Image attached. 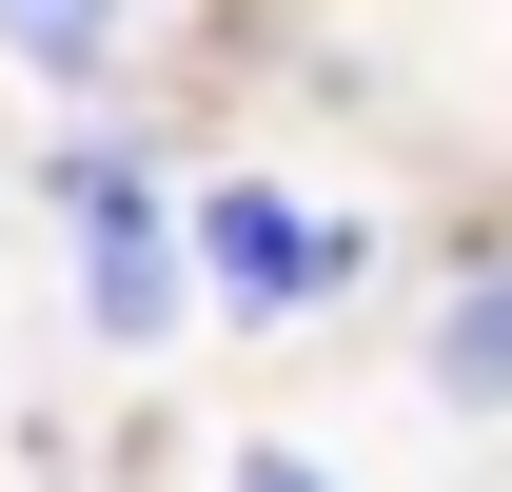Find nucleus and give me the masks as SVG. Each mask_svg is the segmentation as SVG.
I'll return each instance as SVG.
<instances>
[{"label": "nucleus", "instance_id": "f257e3e1", "mask_svg": "<svg viewBox=\"0 0 512 492\" xmlns=\"http://www.w3.org/2000/svg\"><path fill=\"white\" fill-rule=\"evenodd\" d=\"M60 217H79V315L99 335H158L178 315V217H158V178H138V138H60Z\"/></svg>", "mask_w": 512, "mask_h": 492}, {"label": "nucleus", "instance_id": "f03ea898", "mask_svg": "<svg viewBox=\"0 0 512 492\" xmlns=\"http://www.w3.org/2000/svg\"><path fill=\"white\" fill-rule=\"evenodd\" d=\"M197 276H217L237 315H316L335 276H355V217H316V197L237 178V197H197Z\"/></svg>", "mask_w": 512, "mask_h": 492}, {"label": "nucleus", "instance_id": "7ed1b4c3", "mask_svg": "<svg viewBox=\"0 0 512 492\" xmlns=\"http://www.w3.org/2000/svg\"><path fill=\"white\" fill-rule=\"evenodd\" d=\"M434 394H453V414H512V256H493V276H453V315H434Z\"/></svg>", "mask_w": 512, "mask_h": 492}, {"label": "nucleus", "instance_id": "20e7f679", "mask_svg": "<svg viewBox=\"0 0 512 492\" xmlns=\"http://www.w3.org/2000/svg\"><path fill=\"white\" fill-rule=\"evenodd\" d=\"M0 20H20L40 79H99V60H119V0H0Z\"/></svg>", "mask_w": 512, "mask_h": 492}]
</instances>
